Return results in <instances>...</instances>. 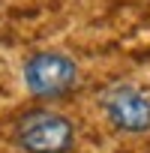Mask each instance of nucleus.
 <instances>
[{"mask_svg":"<svg viewBox=\"0 0 150 153\" xmlns=\"http://www.w3.org/2000/svg\"><path fill=\"white\" fill-rule=\"evenodd\" d=\"M72 138H75L72 120L48 108L27 111L15 126V141L27 153H66L72 147Z\"/></svg>","mask_w":150,"mask_h":153,"instance_id":"nucleus-1","label":"nucleus"},{"mask_svg":"<svg viewBox=\"0 0 150 153\" xmlns=\"http://www.w3.org/2000/svg\"><path fill=\"white\" fill-rule=\"evenodd\" d=\"M24 84L33 96L57 99L78 84V66L66 54L57 51H36L24 63Z\"/></svg>","mask_w":150,"mask_h":153,"instance_id":"nucleus-2","label":"nucleus"},{"mask_svg":"<svg viewBox=\"0 0 150 153\" xmlns=\"http://www.w3.org/2000/svg\"><path fill=\"white\" fill-rule=\"evenodd\" d=\"M102 108H105L108 120L123 132L150 129V96L132 84H114L102 96Z\"/></svg>","mask_w":150,"mask_h":153,"instance_id":"nucleus-3","label":"nucleus"}]
</instances>
